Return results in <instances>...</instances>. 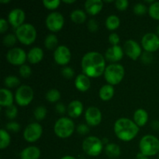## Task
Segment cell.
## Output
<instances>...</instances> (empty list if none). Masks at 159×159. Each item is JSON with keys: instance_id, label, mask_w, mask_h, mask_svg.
I'll return each mask as SVG.
<instances>
[{"instance_id": "11", "label": "cell", "mask_w": 159, "mask_h": 159, "mask_svg": "<svg viewBox=\"0 0 159 159\" xmlns=\"http://www.w3.org/2000/svg\"><path fill=\"white\" fill-rule=\"evenodd\" d=\"M43 133L41 125L37 123L29 124L23 131V138L28 142H35L40 139Z\"/></svg>"}, {"instance_id": "2", "label": "cell", "mask_w": 159, "mask_h": 159, "mask_svg": "<svg viewBox=\"0 0 159 159\" xmlns=\"http://www.w3.org/2000/svg\"><path fill=\"white\" fill-rule=\"evenodd\" d=\"M114 132L120 140L130 141L139 132V127L128 118H120L114 124Z\"/></svg>"}, {"instance_id": "36", "label": "cell", "mask_w": 159, "mask_h": 159, "mask_svg": "<svg viewBox=\"0 0 159 159\" xmlns=\"http://www.w3.org/2000/svg\"><path fill=\"white\" fill-rule=\"evenodd\" d=\"M17 114H18V110H17V107H16V106L12 105L6 108V116H7L9 119H15V118L16 117Z\"/></svg>"}, {"instance_id": "6", "label": "cell", "mask_w": 159, "mask_h": 159, "mask_svg": "<svg viewBox=\"0 0 159 159\" xmlns=\"http://www.w3.org/2000/svg\"><path fill=\"white\" fill-rule=\"evenodd\" d=\"M55 134L60 138H68L75 130V124L68 117H61L56 121L54 127Z\"/></svg>"}, {"instance_id": "26", "label": "cell", "mask_w": 159, "mask_h": 159, "mask_svg": "<svg viewBox=\"0 0 159 159\" xmlns=\"http://www.w3.org/2000/svg\"><path fill=\"white\" fill-rule=\"evenodd\" d=\"M105 153L109 158H117L120 155V148L119 145L113 144V143L108 144L105 148Z\"/></svg>"}, {"instance_id": "10", "label": "cell", "mask_w": 159, "mask_h": 159, "mask_svg": "<svg viewBox=\"0 0 159 159\" xmlns=\"http://www.w3.org/2000/svg\"><path fill=\"white\" fill-rule=\"evenodd\" d=\"M7 61L13 65H23L27 59V55L24 50L20 48H15L9 50L6 54Z\"/></svg>"}, {"instance_id": "7", "label": "cell", "mask_w": 159, "mask_h": 159, "mask_svg": "<svg viewBox=\"0 0 159 159\" xmlns=\"http://www.w3.org/2000/svg\"><path fill=\"white\" fill-rule=\"evenodd\" d=\"M102 141L97 137H88L82 143V149L85 153L89 156H98L102 152Z\"/></svg>"}, {"instance_id": "49", "label": "cell", "mask_w": 159, "mask_h": 159, "mask_svg": "<svg viewBox=\"0 0 159 159\" xmlns=\"http://www.w3.org/2000/svg\"><path fill=\"white\" fill-rule=\"evenodd\" d=\"M137 159H148L147 156H145V155H144L143 154H141V152H140L139 154H138V155H137Z\"/></svg>"}, {"instance_id": "3", "label": "cell", "mask_w": 159, "mask_h": 159, "mask_svg": "<svg viewBox=\"0 0 159 159\" xmlns=\"http://www.w3.org/2000/svg\"><path fill=\"white\" fill-rule=\"evenodd\" d=\"M125 75V70L123 65L113 63L106 68L104 78L109 85H114L119 84L123 80Z\"/></svg>"}, {"instance_id": "52", "label": "cell", "mask_w": 159, "mask_h": 159, "mask_svg": "<svg viewBox=\"0 0 159 159\" xmlns=\"http://www.w3.org/2000/svg\"><path fill=\"white\" fill-rule=\"evenodd\" d=\"M9 0H6V1H4V0H0V2L1 3H8V2H9Z\"/></svg>"}, {"instance_id": "28", "label": "cell", "mask_w": 159, "mask_h": 159, "mask_svg": "<svg viewBox=\"0 0 159 159\" xmlns=\"http://www.w3.org/2000/svg\"><path fill=\"white\" fill-rule=\"evenodd\" d=\"M120 21L119 17L115 15L110 16L106 20V26L110 30H114L117 29L120 26Z\"/></svg>"}, {"instance_id": "9", "label": "cell", "mask_w": 159, "mask_h": 159, "mask_svg": "<svg viewBox=\"0 0 159 159\" xmlns=\"http://www.w3.org/2000/svg\"><path fill=\"white\" fill-rule=\"evenodd\" d=\"M65 23V20L62 14L58 12L50 13L46 19V26L50 31L58 32L62 29Z\"/></svg>"}, {"instance_id": "5", "label": "cell", "mask_w": 159, "mask_h": 159, "mask_svg": "<svg viewBox=\"0 0 159 159\" xmlns=\"http://www.w3.org/2000/svg\"><path fill=\"white\" fill-rule=\"evenodd\" d=\"M16 36L20 43L24 45H30L35 41L37 31L33 25L24 23L16 30Z\"/></svg>"}, {"instance_id": "34", "label": "cell", "mask_w": 159, "mask_h": 159, "mask_svg": "<svg viewBox=\"0 0 159 159\" xmlns=\"http://www.w3.org/2000/svg\"><path fill=\"white\" fill-rule=\"evenodd\" d=\"M34 114L37 120H43L47 115V109L43 106H40L35 109Z\"/></svg>"}, {"instance_id": "4", "label": "cell", "mask_w": 159, "mask_h": 159, "mask_svg": "<svg viewBox=\"0 0 159 159\" xmlns=\"http://www.w3.org/2000/svg\"><path fill=\"white\" fill-rule=\"evenodd\" d=\"M141 153L147 157L153 156L159 153V140L153 135H145L140 141Z\"/></svg>"}, {"instance_id": "15", "label": "cell", "mask_w": 159, "mask_h": 159, "mask_svg": "<svg viewBox=\"0 0 159 159\" xmlns=\"http://www.w3.org/2000/svg\"><path fill=\"white\" fill-rule=\"evenodd\" d=\"M124 51L130 58L135 61L141 55V48L138 43L133 40H128L124 45Z\"/></svg>"}, {"instance_id": "17", "label": "cell", "mask_w": 159, "mask_h": 159, "mask_svg": "<svg viewBox=\"0 0 159 159\" xmlns=\"http://www.w3.org/2000/svg\"><path fill=\"white\" fill-rule=\"evenodd\" d=\"M124 49L119 45L112 46L105 53V58L110 62H117L124 57Z\"/></svg>"}, {"instance_id": "8", "label": "cell", "mask_w": 159, "mask_h": 159, "mask_svg": "<svg viewBox=\"0 0 159 159\" xmlns=\"http://www.w3.org/2000/svg\"><path fill=\"white\" fill-rule=\"evenodd\" d=\"M34 99V91L29 85H23L19 87L16 92L15 99L20 107L28 106Z\"/></svg>"}, {"instance_id": "20", "label": "cell", "mask_w": 159, "mask_h": 159, "mask_svg": "<svg viewBox=\"0 0 159 159\" xmlns=\"http://www.w3.org/2000/svg\"><path fill=\"white\" fill-rule=\"evenodd\" d=\"M83 111V105L79 100H74L69 103L68 107V113L72 118H78Z\"/></svg>"}, {"instance_id": "30", "label": "cell", "mask_w": 159, "mask_h": 159, "mask_svg": "<svg viewBox=\"0 0 159 159\" xmlns=\"http://www.w3.org/2000/svg\"><path fill=\"white\" fill-rule=\"evenodd\" d=\"M0 148L5 149L10 144V136L9 133L4 129L0 130Z\"/></svg>"}, {"instance_id": "54", "label": "cell", "mask_w": 159, "mask_h": 159, "mask_svg": "<svg viewBox=\"0 0 159 159\" xmlns=\"http://www.w3.org/2000/svg\"><path fill=\"white\" fill-rule=\"evenodd\" d=\"M158 159H159V153H158Z\"/></svg>"}, {"instance_id": "48", "label": "cell", "mask_w": 159, "mask_h": 159, "mask_svg": "<svg viewBox=\"0 0 159 159\" xmlns=\"http://www.w3.org/2000/svg\"><path fill=\"white\" fill-rule=\"evenodd\" d=\"M56 110L60 114H64L66 112V107L63 103H57L55 107Z\"/></svg>"}, {"instance_id": "39", "label": "cell", "mask_w": 159, "mask_h": 159, "mask_svg": "<svg viewBox=\"0 0 159 159\" xmlns=\"http://www.w3.org/2000/svg\"><path fill=\"white\" fill-rule=\"evenodd\" d=\"M19 71H20V75H21L23 78L30 77L31 75V72H32L30 67L29 65H23L22 66H20Z\"/></svg>"}, {"instance_id": "22", "label": "cell", "mask_w": 159, "mask_h": 159, "mask_svg": "<svg viewBox=\"0 0 159 159\" xmlns=\"http://www.w3.org/2000/svg\"><path fill=\"white\" fill-rule=\"evenodd\" d=\"M43 57V50L38 47L33 48L27 54V60L31 64H37L41 61Z\"/></svg>"}, {"instance_id": "25", "label": "cell", "mask_w": 159, "mask_h": 159, "mask_svg": "<svg viewBox=\"0 0 159 159\" xmlns=\"http://www.w3.org/2000/svg\"><path fill=\"white\" fill-rule=\"evenodd\" d=\"M99 97L103 101H109L113 97L114 89L111 85H104L99 89Z\"/></svg>"}, {"instance_id": "16", "label": "cell", "mask_w": 159, "mask_h": 159, "mask_svg": "<svg viewBox=\"0 0 159 159\" xmlns=\"http://www.w3.org/2000/svg\"><path fill=\"white\" fill-rule=\"evenodd\" d=\"M25 17H26V15H25L24 11L20 9H12L9 12L8 20L11 26L16 30L20 26L24 24L23 22L25 20Z\"/></svg>"}, {"instance_id": "43", "label": "cell", "mask_w": 159, "mask_h": 159, "mask_svg": "<svg viewBox=\"0 0 159 159\" xmlns=\"http://www.w3.org/2000/svg\"><path fill=\"white\" fill-rule=\"evenodd\" d=\"M6 129L10 131L14 132V133H16L20 130V124L16 122H9V124H6Z\"/></svg>"}, {"instance_id": "31", "label": "cell", "mask_w": 159, "mask_h": 159, "mask_svg": "<svg viewBox=\"0 0 159 159\" xmlns=\"http://www.w3.org/2000/svg\"><path fill=\"white\" fill-rule=\"evenodd\" d=\"M46 99L50 102H56L61 99V93L57 89H51L46 93Z\"/></svg>"}, {"instance_id": "41", "label": "cell", "mask_w": 159, "mask_h": 159, "mask_svg": "<svg viewBox=\"0 0 159 159\" xmlns=\"http://www.w3.org/2000/svg\"><path fill=\"white\" fill-rule=\"evenodd\" d=\"M61 74L66 79H71L74 76L75 71L71 67H65L62 69Z\"/></svg>"}, {"instance_id": "40", "label": "cell", "mask_w": 159, "mask_h": 159, "mask_svg": "<svg viewBox=\"0 0 159 159\" xmlns=\"http://www.w3.org/2000/svg\"><path fill=\"white\" fill-rule=\"evenodd\" d=\"M129 2L127 0H116L115 2V6L117 9L120 11H124L127 9V8L128 7Z\"/></svg>"}, {"instance_id": "29", "label": "cell", "mask_w": 159, "mask_h": 159, "mask_svg": "<svg viewBox=\"0 0 159 159\" xmlns=\"http://www.w3.org/2000/svg\"><path fill=\"white\" fill-rule=\"evenodd\" d=\"M57 43H58V40H57V37L55 35H54V34H49V35H48L44 40L45 47L48 50H54L55 51L56 48H57Z\"/></svg>"}, {"instance_id": "35", "label": "cell", "mask_w": 159, "mask_h": 159, "mask_svg": "<svg viewBox=\"0 0 159 159\" xmlns=\"http://www.w3.org/2000/svg\"><path fill=\"white\" fill-rule=\"evenodd\" d=\"M17 37L14 34H8L3 38V43L6 47H12L16 43Z\"/></svg>"}, {"instance_id": "1", "label": "cell", "mask_w": 159, "mask_h": 159, "mask_svg": "<svg viewBox=\"0 0 159 159\" xmlns=\"http://www.w3.org/2000/svg\"><path fill=\"white\" fill-rule=\"evenodd\" d=\"M83 74L89 78H98L104 74L106 70L105 57L98 52H89L82 59Z\"/></svg>"}, {"instance_id": "53", "label": "cell", "mask_w": 159, "mask_h": 159, "mask_svg": "<svg viewBox=\"0 0 159 159\" xmlns=\"http://www.w3.org/2000/svg\"><path fill=\"white\" fill-rule=\"evenodd\" d=\"M157 33H158V34L159 35V26H158V29H157Z\"/></svg>"}, {"instance_id": "44", "label": "cell", "mask_w": 159, "mask_h": 159, "mask_svg": "<svg viewBox=\"0 0 159 159\" xmlns=\"http://www.w3.org/2000/svg\"><path fill=\"white\" fill-rule=\"evenodd\" d=\"M109 42L112 44V46H115V45H118L120 42V37L117 34H110L109 36Z\"/></svg>"}, {"instance_id": "37", "label": "cell", "mask_w": 159, "mask_h": 159, "mask_svg": "<svg viewBox=\"0 0 159 159\" xmlns=\"http://www.w3.org/2000/svg\"><path fill=\"white\" fill-rule=\"evenodd\" d=\"M61 2L59 0H54V1H48V0H43V4L48 9L54 10L56 9L60 5Z\"/></svg>"}, {"instance_id": "45", "label": "cell", "mask_w": 159, "mask_h": 159, "mask_svg": "<svg viewBox=\"0 0 159 159\" xmlns=\"http://www.w3.org/2000/svg\"><path fill=\"white\" fill-rule=\"evenodd\" d=\"M77 132L79 134L85 135L86 134H88L89 132V128L88 126L86 124H79L77 127Z\"/></svg>"}, {"instance_id": "19", "label": "cell", "mask_w": 159, "mask_h": 159, "mask_svg": "<svg viewBox=\"0 0 159 159\" xmlns=\"http://www.w3.org/2000/svg\"><path fill=\"white\" fill-rule=\"evenodd\" d=\"M75 85L76 89L80 92H85L89 90L91 85L89 78L84 74H80L76 77L75 81Z\"/></svg>"}, {"instance_id": "46", "label": "cell", "mask_w": 159, "mask_h": 159, "mask_svg": "<svg viewBox=\"0 0 159 159\" xmlns=\"http://www.w3.org/2000/svg\"><path fill=\"white\" fill-rule=\"evenodd\" d=\"M152 55L151 53L145 52L141 55V61L144 62V64H149L152 61Z\"/></svg>"}, {"instance_id": "18", "label": "cell", "mask_w": 159, "mask_h": 159, "mask_svg": "<svg viewBox=\"0 0 159 159\" xmlns=\"http://www.w3.org/2000/svg\"><path fill=\"white\" fill-rule=\"evenodd\" d=\"M103 2L101 0H87L85 2V12L91 16L99 13L102 9Z\"/></svg>"}, {"instance_id": "42", "label": "cell", "mask_w": 159, "mask_h": 159, "mask_svg": "<svg viewBox=\"0 0 159 159\" xmlns=\"http://www.w3.org/2000/svg\"><path fill=\"white\" fill-rule=\"evenodd\" d=\"M88 29L92 33H96L98 30V29H99V24H98L96 20L92 19V20H90L88 22Z\"/></svg>"}, {"instance_id": "47", "label": "cell", "mask_w": 159, "mask_h": 159, "mask_svg": "<svg viewBox=\"0 0 159 159\" xmlns=\"http://www.w3.org/2000/svg\"><path fill=\"white\" fill-rule=\"evenodd\" d=\"M8 26H8V23L6 22V20L4 19H1L0 20V32L2 34L6 32L8 30Z\"/></svg>"}, {"instance_id": "14", "label": "cell", "mask_w": 159, "mask_h": 159, "mask_svg": "<svg viewBox=\"0 0 159 159\" xmlns=\"http://www.w3.org/2000/svg\"><path fill=\"white\" fill-rule=\"evenodd\" d=\"M85 121L87 124L92 127L98 126L102 120V113L97 107H91L88 108L85 113Z\"/></svg>"}, {"instance_id": "38", "label": "cell", "mask_w": 159, "mask_h": 159, "mask_svg": "<svg viewBox=\"0 0 159 159\" xmlns=\"http://www.w3.org/2000/svg\"><path fill=\"white\" fill-rule=\"evenodd\" d=\"M134 12L136 15L142 16L147 12V7L142 3H138L134 6Z\"/></svg>"}, {"instance_id": "13", "label": "cell", "mask_w": 159, "mask_h": 159, "mask_svg": "<svg viewBox=\"0 0 159 159\" xmlns=\"http://www.w3.org/2000/svg\"><path fill=\"white\" fill-rule=\"evenodd\" d=\"M54 59L59 65H66L71 60V52L66 46H58L54 52Z\"/></svg>"}, {"instance_id": "21", "label": "cell", "mask_w": 159, "mask_h": 159, "mask_svg": "<svg viewBox=\"0 0 159 159\" xmlns=\"http://www.w3.org/2000/svg\"><path fill=\"white\" fill-rule=\"evenodd\" d=\"M40 156V149L35 146H30V147L26 148L20 153L21 159H38Z\"/></svg>"}, {"instance_id": "27", "label": "cell", "mask_w": 159, "mask_h": 159, "mask_svg": "<svg viewBox=\"0 0 159 159\" xmlns=\"http://www.w3.org/2000/svg\"><path fill=\"white\" fill-rule=\"evenodd\" d=\"M71 19L74 23L80 24L84 23L86 20V14L83 10L81 9H76L71 13Z\"/></svg>"}, {"instance_id": "33", "label": "cell", "mask_w": 159, "mask_h": 159, "mask_svg": "<svg viewBox=\"0 0 159 159\" xmlns=\"http://www.w3.org/2000/svg\"><path fill=\"white\" fill-rule=\"evenodd\" d=\"M20 83V79L16 76L12 75L6 77L4 81V85L8 88H15V87L18 86Z\"/></svg>"}, {"instance_id": "23", "label": "cell", "mask_w": 159, "mask_h": 159, "mask_svg": "<svg viewBox=\"0 0 159 159\" xmlns=\"http://www.w3.org/2000/svg\"><path fill=\"white\" fill-rule=\"evenodd\" d=\"M13 96L12 92L7 89H2L0 90V104L2 107H9L12 105Z\"/></svg>"}, {"instance_id": "32", "label": "cell", "mask_w": 159, "mask_h": 159, "mask_svg": "<svg viewBox=\"0 0 159 159\" xmlns=\"http://www.w3.org/2000/svg\"><path fill=\"white\" fill-rule=\"evenodd\" d=\"M149 15L154 20H159V2H153L150 6L148 9Z\"/></svg>"}, {"instance_id": "51", "label": "cell", "mask_w": 159, "mask_h": 159, "mask_svg": "<svg viewBox=\"0 0 159 159\" xmlns=\"http://www.w3.org/2000/svg\"><path fill=\"white\" fill-rule=\"evenodd\" d=\"M61 159H76V158H75L74 157H72V156H70V155H66V156L62 157Z\"/></svg>"}, {"instance_id": "12", "label": "cell", "mask_w": 159, "mask_h": 159, "mask_svg": "<svg viewBox=\"0 0 159 159\" xmlns=\"http://www.w3.org/2000/svg\"><path fill=\"white\" fill-rule=\"evenodd\" d=\"M141 45L146 52L152 53L158 51L159 48V37L152 33L145 34L141 40Z\"/></svg>"}, {"instance_id": "24", "label": "cell", "mask_w": 159, "mask_h": 159, "mask_svg": "<svg viewBox=\"0 0 159 159\" xmlns=\"http://www.w3.org/2000/svg\"><path fill=\"white\" fill-rule=\"evenodd\" d=\"M148 120V113L143 109H138L134 114V122L138 127H143Z\"/></svg>"}, {"instance_id": "50", "label": "cell", "mask_w": 159, "mask_h": 159, "mask_svg": "<svg viewBox=\"0 0 159 159\" xmlns=\"http://www.w3.org/2000/svg\"><path fill=\"white\" fill-rule=\"evenodd\" d=\"M63 2L67 3V4H71V3L75 2V0H63Z\"/></svg>"}]
</instances>
